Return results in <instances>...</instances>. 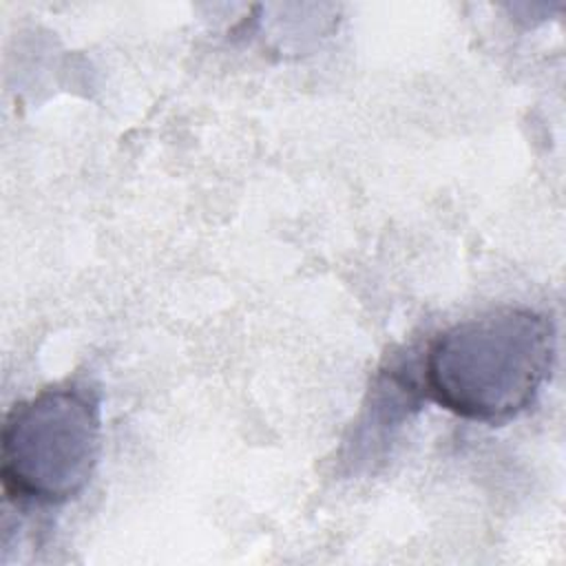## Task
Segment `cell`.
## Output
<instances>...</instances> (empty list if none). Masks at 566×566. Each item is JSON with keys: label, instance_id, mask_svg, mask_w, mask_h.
<instances>
[{"label": "cell", "instance_id": "1", "mask_svg": "<svg viewBox=\"0 0 566 566\" xmlns=\"http://www.w3.org/2000/svg\"><path fill=\"white\" fill-rule=\"evenodd\" d=\"M553 363L551 318L528 307H500L440 332L427 347L422 382L442 409L500 424L537 400Z\"/></svg>", "mask_w": 566, "mask_h": 566}, {"label": "cell", "instance_id": "2", "mask_svg": "<svg viewBox=\"0 0 566 566\" xmlns=\"http://www.w3.org/2000/svg\"><path fill=\"white\" fill-rule=\"evenodd\" d=\"M99 440V398L86 385H55L13 405L0 433L7 497L38 506L71 502L93 478Z\"/></svg>", "mask_w": 566, "mask_h": 566}]
</instances>
